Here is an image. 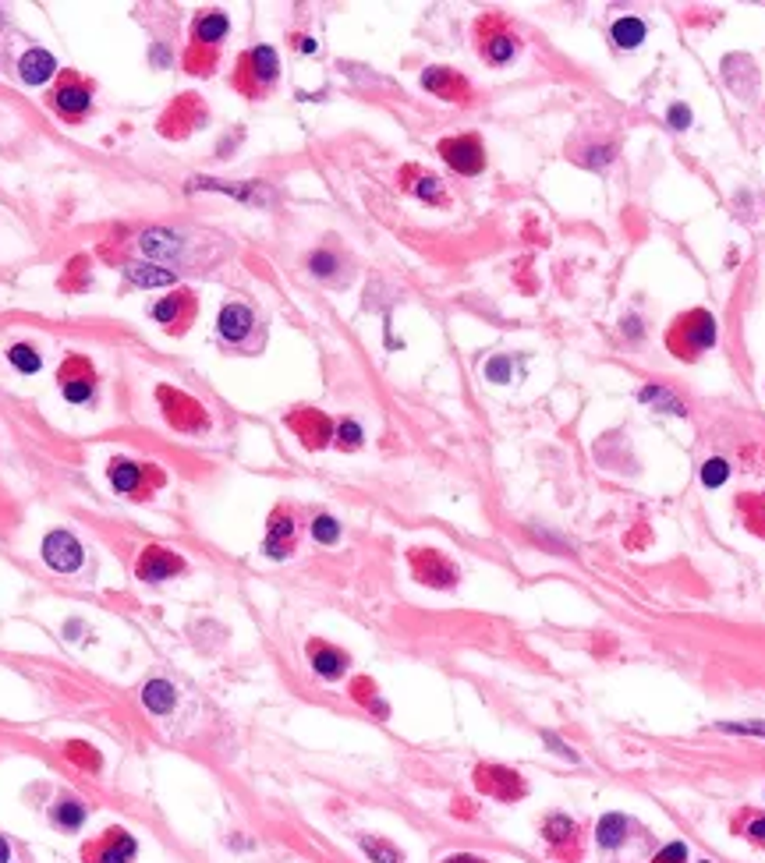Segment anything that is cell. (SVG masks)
Returning <instances> with one entry per match:
<instances>
[{"label": "cell", "mask_w": 765, "mask_h": 863, "mask_svg": "<svg viewBox=\"0 0 765 863\" xmlns=\"http://www.w3.org/2000/svg\"><path fill=\"white\" fill-rule=\"evenodd\" d=\"M485 379L489 383H510V361L507 358H492L485 365Z\"/></svg>", "instance_id": "obj_30"}, {"label": "cell", "mask_w": 765, "mask_h": 863, "mask_svg": "<svg viewBox=\"0 0 765 863\" xmlns=\"http://www.w3.org/2000/svg\"><path fill=\"white\" fill-rule=\"evenodd\" d=\"M641 400H645V404L663 407L666 415H684V404H680L673 393H666L663 386H645V390H641Z\"/></svg>", "instance_id": "obj_22"}, {"label": "cell", "mask_w": 765, "mask_h": 863, "mask_svg": "<svg viewBox=\"0 0 765 863\" xmlns=\"http://www.w3.org/2000/svg\"><path fill=\"white\" fill-rule=\"evenodd\" d=\"M11 860V846L4 843V835H0V863H7Z\"/></svg>", "instance_id": "obj_40"}, {"label": "cell", "mask_w": 765, "mask_h": 863, "mask_svg": "<svg viewBox=\"0 0 765 863\" xmlns=\"http://www.w3.org/2000/svg\"><path fill=\"white\" fill-rule=\"evenodd\" d=\"M440 152L447 156V163L454 166V170H460V173H478L482 170V149H478V142L475 139H451V142L440 145Z\"/></svg>", "instance_id": "obj_3"}, {"label": "cell", "mask_w": 765, "mask_h": 863, "mask_svg": "<svg viewBox=\"0 0 765 863\" xmlns=\"http://www.w3.org/2000/svg\"><path fill=\"white\" fill-rule=\"evenodd\" d=\"M142 705L153 712V715H170L174 712V705H177V690H174V683H167V680H150L146 687H142Z\"/></svg>", "instance_id": "obj_7"}, {"label": "cell", "mask_w": 765, "mask_h": 863, "mask_svg": "<svg viewBox=\"0 0 765 863\" xmlns=\"http://www.w3.org/2000/svg\"><path fill=\"white\" fill-rule=\"evenodd\" d=\"M627 818L623 814H606V818H599V825H596V839H599V846L603 850H616L623 839H627Z\"/></svg>", "instance_id": "obj_14"}, {"label": "cell", "mask_w": 765, "mask_h": 863, "mask_svg": "<svg viewBox=\"0 0 765 863\" xmlns=\"http://www.w3.org/2000/svg\"><path fill=\"white\" fill-rule=\"evenodd\" d=\"M43 560H46V567L57 570V574H75V570L82 567V545H78V538L68 535V531H50V535L43 538Z\"/></svg>", "instance_id": "obj_1"}, {"label": "cell", "mask_w": 765, "mask_h": 863, "mask_svg": "<svg viewBox=\"0 0 765 863\" xmlns=\"http://www.w3.org/2000/svg\"><path fill=\"white\" fill-rule=\"evenodd\" d=\"M727 478H730V464L723 456H712V460L702 464V485L705 488H720Z\"/></svg>", "instance_id": "obj_24"}, {"label": "cell", "mask_w": 765, "mask_h": 863, "mask_svg": "<svg viewBox=\"0 0 765 863\" xmlns=\"http://www.w3.org/2000/svg\"><path fill=\"white\" fill-rule=\"evenodd\" d=\"M666 121H670V128L684 132V128L691 125V110H688L684 103H673V107H670V114H666Z\"/></svg>", "instance_id": "obj_33"}, {"label": "cell", "mask_w": 765, "mask_h": 863, "mask_svg": "<svg viewBox=\"0 0 765 863\" xmlns=\"http://www.w3.org/2000/svg\"><path fill=\"white\" fill-rule=\"evenodd\" d=\"M312 538H315L319 545H333V542L340 538V524H337L333 517H326V513H322V517H315V520H312Z\"/></svg>", "instance_id": "obj_25"}, {"label": "cell", "mask_w": 765, "mask_h": 863, "mask_svg": "<svg viewBox=\"0 0 765 863\" xmlns=\"http://www.w3.org/2000/svg\"><path fill=\"white\" fill-rule=\"evenodd\" d=\"M514 50H517V46H514L510 36H496V39L489 43V60H492V64H503V60L514 57Z\"/></svg>", "instance_id": "obj_27"}, {"label": "cell", "mask_w": 765, "mask_h": 863, "mask_svg": "<svg viewBox=\"0 0 765 863\" xmlns=\"http://www.w3.org/2000/svg\"><path fill=\"white\" fill-rule=\"evenodd\" d=\"M184 570V563L174 556V552H167V549H146L142 552V560H139V577L142 580H150V584H156V580H167V577L181 574Z\"/></svg>", "instance_id": "obj_2"}, {"label": "cell", "mask_w": 765, "mask_h": 863, "mask_svg": "<svg viewBox=\"0 0 765 863\" xmlns=\"http://www.w3.org/2000/svg\"><path fill=\"white\" fill-rule=\"evenodd\" d=\"M142 252L146 255H153V259H174V255H181V238L174 234V230H159V227H153V230H146L142 234Z\"/></svg>", "instance_id": "obj_9"}, {"label": "cell", "mask_w": 765, "mask_h": 863, "mask_svg": "<svg viewBox=\"0 0 765 863\" xmlns=\"http://www.w3.org/2000/svg\"><path fill=\"white\" fill-rule=\"evenodd\" d=\"M723 732H741V736H762L765 739V722H716Z\"/></svg>", "instance_id": "obj_28"}, {"label": "cell", "mask_w": 765, "mask_h": 863, "mask_svg": "<svg viewBox=\"0 0 765 863\" xmlns=\"http://www.w3.org/2000/svg\"><path fill=\"white\" fill-rule=\"evenodd\" d=\"M546 835H549V843L574 839V821H571V818H549V821H546Z\"/></svg>", "instance_id": "obj_26"}, {"label": "cell", "mask_w": 765, "mask_h": 863, "mask_svg": "<svg viewBox=\"0 0 765 863\" xmlns=\"http://www.w3.org/2000/svg\"><path fill=\"white\" fill-rule=\"evenodd\" d=\"M128 280L135 287H163V284L174 280V273L170 270H156V266H132L128 270Z\"/></svg>", "instance_id": "obj_18"}, {"label": "cell", "mask_w": 765, "mask_h": 863, "mask_svg": "<svg viewBox=\"0 0 765 863\" xmlns=\"http://www.w3.org/2000/svg\"><path fill=\"white\" fill-rule=\"evenodd\" d=\"M312 665H315V673L322 680H337L347 669V655H340V651H333L326 644H312Z\"/></svg>", "instance_id": "obj_13"}, {"label": "cell", "mask_w": 765, "mask_h": 863, "mask_svg": "<svg viewBox=\"0 0 765 863\" xmlns=\"http://www.w3.org/2000/svg\"><path fill=\"white\" fill-rule=\"evenodd\" d=\"M291 535H295L291 517H288V513H273V520H270V538H266V556L284 560L288 549H291Z\"/></svg>", "instance_id": "obj_11"}, {"label": "cell", "mask_w": 765, "mask_h": 863, "mask_svg": "<svg viewBox=\"0 0 765 863\" xmlns=\"http://www.w3.org/2000/svg\"><path fill=\"white\" fill-rule=\"evenodd\" d=\"M195 36H199L202 43H220V39L227 36V18H224L220 11L202 14V18L195 21Z\"/></svg>", "instance_id": "obj_17"}, {"label": "cell", "mask_w": 765, "mask_h": 863, "mask_svg": "<svg viewBox=\"0 0 765 863\" xmlns=\"http://www.w3.org/2000/svg\"><path fill=\"white\" fill-rule=\"evenodd\" d=\"M362 850H365V857H369L372 863H401V853H397L390 843H383V839L362 835Z\"/></svg>", "instance_id": "obj_23"}, {"label": "cell", "mask_w": 765, "mask_h": 863, "mask_svg": "<svg viewBox=\"0 0 765 863\" xmlns=\"http://www.w3.org/2000/svg\"><path fill=\"white\" fill-rule=\"evenodd\" d=\"M419 195L440 202V181H436V177H422V181H419Z\"/></svg>", "instance_id": "obj_36"}, {"label": "cell", "mask_w": 765, "mask_h": 863, "mask_svg": "<svg viewBox=\"0 0 765 863\" xmlns=\"http://www.w3.org/2000/svg\"><path fill=\"white\" fill-rule=\"evenodd\" d=\"M96 850H100L96 863H132V857H135V843H132L121 828H114Z\"/></svg>", "instance_id": "obj_10"}, {"label": "cell", "mask_w": 765, "mask_h": 863, "mask_svg": "<svg viewBox=\"0 0 765 863\" xmlns=\"http://www.w3.org/2000/svg\"><path fill=\"white\" fill-rule=\"evenodd\" d=\"M252 322H256V315H252V308H245V304H227V308H220V319H216L220 336L231 340V343L245 340L248 329H252Z\"/></svg>", "instance_id": "obj_4"}, {"label": "cell", "mask_w": 765, "mask_h": 863, "mask_svg": "<svg viewBox=\"0 0 765 863\" xmlns=\"http://www.w3.org/2000/svg\"><path fill=\"white\" fill-rule=\"evenodd\" d=\"M53 71H57V60H53L46 50H28V53L18 60V75H21V82H28V85H43V82H50Z\"/></svg>", "instance_id": "obj_5"}, {"label": "cell", "mask_w": 765, "mask_h": 863, "mask_svg": "<svg viewBox=\"0 0 765 863\" xmlns=\"http://www.w3.org/2000/svg\"><path fill=\"white\" fill-rule=\"evenodd\" d=\"M181 297H184V294H174V297L159 301V304L153 308V315L163 322V326H170V322H174V315H177V308H181Z\"/></svg>", "instance_id": "obj_29"}, {"label": "cell", "mask_w": 765, "mask_h": 863, "mask_svg": "<svg viewBox=\"0 0 765 863\" xmlns=\"http://www.w3.org/2000/svg\"><path fill=\"white\" fill-rule=\"evenodd\" d=\"M447 82H451V75H447L444 68H429V71L422 75V85H426V89H436V93H447Z\"/></svg>", "instance_id": "obj_31"}, {"label": "cell", "mask_w": 765, "mask_h": 863, "mask_svg": "<svg viewBox=\"0 0 765 863\" xmlns=\"http://www.w3.org/2000/svg\"><path fill=\"white\" fill-rule=\"evenodd\" d=\"M308 266H312V273H319V277H330V273L337 270V259H333L330 252H315V255L308 259Z\"/></svg>", "instance_id": "obj_32"}, {"label": "cell", "mask_w": 765, "mask_h": 863, "mask_svg": "<svg viewBox=\"0 0 765 863\" xmlns=\"http://www.w3.org/2000/svg\"><path fill=\"white\" fill-rule=\"evenodd\" d=\"M82 821H85V807H82L78 800H61V803L53 807V825H57V828H64V832H78Z\"/></svg>", "instance_id": "obj_16"}, {"label": "cell", "mask_w": 765, "mask_h": 863, "mask_svg": "<svg viewBox=\"0 0 765 863\" xmlns=\"http://www.w3.org/2000/svg\"><path fill=\"white\" fill-rule=\"evenodd\" d=\"M337 439H340L344 446H358V442H362V429H358L354 422H340V429H337Z\"/></svg>", "instance_id": "obj_35"}, {"label": "cell", "mask_w": 765, "mask_h": 863, "mask_svg": "<svg viewBox=\"0 0 765 863\" xmlns=\"http://www.w3.org/2000/svg\"><path fill=\"white\" fill-rule=\"evenodd\" d=\"M252 68H256V78L259 82H273L277 78V53L270 50V46H259V50H252Z\"/></svg>", "instance_id": "obj_21"}, {"label": "cell", "mask_w": 765, "mask_h": 863, "mask_svg": "<svg viewBox=\"0 0 765 863\" xmlns=\"http://www.w3.org/2000/svg\"><path fill=\"white\" fill-rule=\"evenodd\" d=\"M623 333H631V336H638L641 333V326H638V319L631 315V319H623Z\"/></svg>", "instance_id": "obj_39"}, {"label": "cell", "mask_w": 765, "mask_h": 863, "mask_svg": "<svg viewBox=\"0 0 765 863\" xmlns=\"http://www.w3.org/2000/svg\"><path fill=\"white\" fill-rule=\"evenodd\" d=\"M684 860H688V846L684 843H670L652 863H684Z\"/></svg>", "instance_id": "obj_34"}, {"label": "cell", "mask_w": 765, "mask_h": 863, "mask_svg": "<svg viewBox=\"0 0 765 863\" xmlns=\"http://www.w3.org/2000/svg\"><path fill=\"white\" fill-rule=\"evenodd\" d=\"M110 481H114L118 492H135L139 481H142V467L132 464V460H114L110 464Z\"/></svg>", "instance_id": "obj_15"}, {"label": "cell", "mask_w": 765, "mask_h": 863, "mask_svg": "<svg viewBox=\"0 0 765 863\" xmlns=\"http://www.w3.org/2000/svg\"><path fill=\"white\" fill-rule=\"evenodd\" d=\"M61 390H64V397L71 404H85L93 397V372H89V365L82 368V375H75V361H68L64 372H61Z\"/></svg>", "instance_id": "obj_8"}, {"label": "cell", "mask_w": 765, "mask_h": 863, "mask_svg": "<svg viewBox=\"0 0 765 863\" xmlns=\"http://www.w3.org/2000/svg\"><path fill=\"white\" fill-rule=\"evenodd\" d=\"M298 50H305V53H315V43H312V39H298Z\"/></svg>", "instance_id": "obj_42"}, {"label": "cell", "mask_w": 765, "mask_h": 863, "mask_svg": "<svg viewBox=\"0 0 765 863\" xmlns=\"http://www.w3.org/2000/svg\"><path fill=\"white\" fill-rule=\"evenodd\" d=\"M688 333H691V347H695V351H705V347L716 343V322H712L709 315H702V311L695 315V326H691Z\"/></svg>", "instance_id": "obj_19"}, {"label": "cell", "mask_w": 765, "mask_h": 863, "mask_svg": "<svg viewBox=\"0 0 765 863\" xmlns=\"http://www.w3.org/2000/svg\"><path fill=\"white\" fill-rule=\"evenodd\" d=\"M7 358H11V365L18 368V372H25V375H32V372H39L43 368V358L28 347V343H14L11 351H7Z\"/></svg>", "instance_id": "obj_20"}, {"label": "cell", "mask_w": 765, "mask_h": 863, "mask_svg": "<svg viewBox=\"0 0 765 863\" xmlns=\"http://www.w3.org/2000/svg\"><path fill=\"white\" fill-rule=\"evenodd\" d=\"M610 156H613V145H603V149H589V166H606L610 163Z\"/></svg>", "instance_id": "obj_37"}, {"label": "cell", "mask_w": 765, "mask_h": 863, "mask_svg": "<svg viewBox=\"0 0 765 863\" xmlns=\"http://www.w3.org/2000/svg\"><path fill=\"white\" fill-rule=\"evenodd\" d=\"M610 36L620 50H638L645 43V36H648V25L641 18H634V14H623V18L613 21Z\"/></svg>", "instance_id": "obj_6"}, {"label": "cell", "mask_w": 765, "mask_h": 863, "mask_svg": "<svg viewBox=\"0 0 765 863\" xmlns=\"http://www.w3.org/2000/svg\"><path fill=\"white\" fill-rule=\"evenodd\" d=\"M748 835H752L755 843H762V846H765V818H755V821L748 825Z\"/></svg>", "instance_id": "obj_38"}, {"label": "cell", "mask_w": 765, "mask_h": 863, "mask_svg": "<svg viewBox=\"0 0 765 863\" xmlns=\"http://www.w3.org/2000/svg\"><path fill=\"white\" fill-rule=\"evenodd\" d=\"M53 107H57L64 117H78V114H85V110H89V89H82L78 82H68V85H61V89H57Z\"/></svg>", "instance_id": "obj_12"}, {"label": "cell", "mask_w": 765, "mask_h": 863, "mask_svg": "<svg viewBox=\"0 0 765 863\" xmlns=\"http://www.w3.org/2000/svg\"><path fill=\"white\" fill-rule=\"evenodd\" d=\"M444 863H485V860H478V857H451V860Z\"/></svg>", "instance_id": "obj_41"}]
</instances>
